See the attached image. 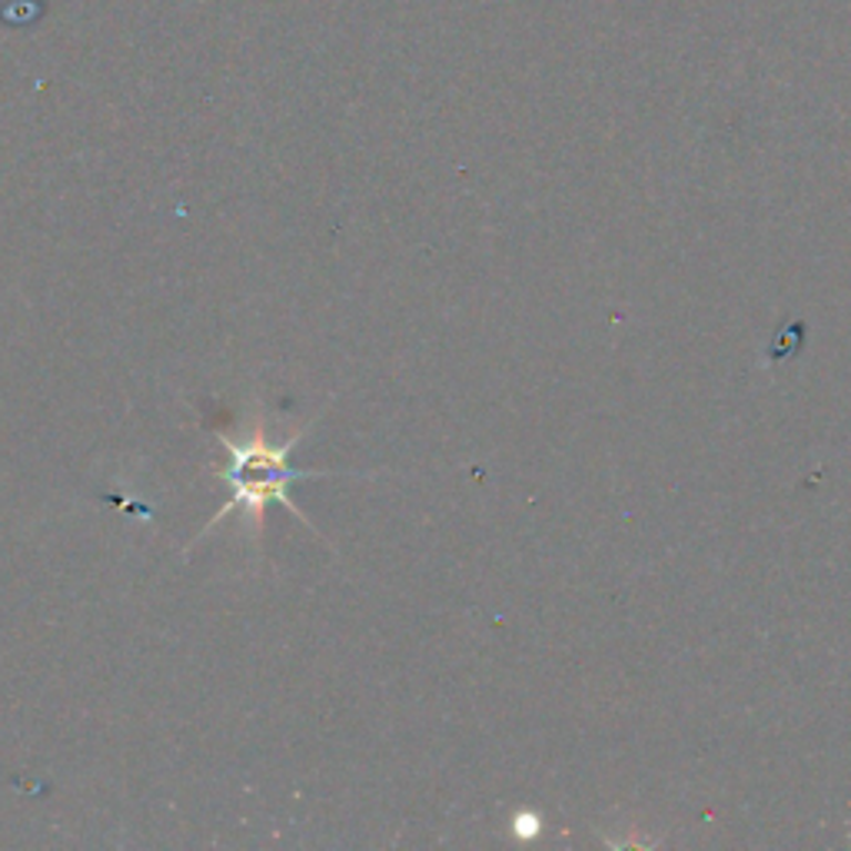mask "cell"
<instances>
[{
  "label": "cell",
  "instance_id": "6da1fadb",
  "mask_svg": "<svg viewBox=\"0 0 851 851\" xmlns=\"http://www.w3.org/2000/svg\"><path fill=\"white\" fill-rule=\"evenodd\" d=\"M303 435H306V432L299 429V432H293V435L283 439V442H269L263 419H256L253 429H246L243 439H229L226 432H216L219 445L226 449V469H219L216 475L229 485V499L216 509V515L203 525V532H196L193 545H196L199 539H206L226 515H236V512L243 515L246 529H253V535H259L263 525H266V509H269L273 502L286 505V509H289L293 515H299L309 529H316V525L306 519V512H299V509L293 505V499H289L293 482L312 479V475H326V472L296 469V465L289 462V452L296 449V442H299Z\"/></svg>",
  "mask_w": 851,
  "mask_h": 851
}]
</instances>
